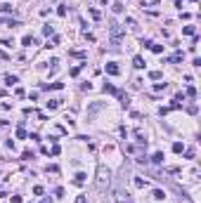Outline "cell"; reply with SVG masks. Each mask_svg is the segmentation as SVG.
Returning a JSON list of instances; mask_svg holds the SVG:
<instances>
[{"mask_svg": "<svg viewBox=\"0 0 201 203\" xmlns=\"http://www.w3.org/2000/svg\"><path fill=\"white\" fill-rule=\"evenodd\" d=\"M149 78H152V80H159V78H161V71H152Z\"/></svg>", "mask_w": 201, "mask_h": 203, "instance_id": "17", "label": "cell"}, {"mask_svg": "<svg viewBox=\"0 0 201 203\" xmlns=\"http://www.w3.org/2000/svg\"><path fill=\"white\" fill-rule=\"evenodd\" d=\"M22 43H24V47H31V45L35 43V38H33V35H24V40H22Z\"/></svg>", "mask_w": 201, "mask_h": 203, "instance_id": "4", "label": "cell"}, {"mask_svg": "<svg viewBox=\"0 0 201 203\" xmlns=\"http://www.w3.org/2000/svg\"><path fill=\"white\" fill-rule=\"evenodd\" d=\"M62 106V99H50L47 102V109H59Z\"/></svg>", "mask_w": 201, "mask_h": 203, "instance_id": "5", "label": "cell"}, {"mask_svg": "<svg viewBox=\"0 0 201 203\" xmlns=\"http://www.w3.org/2000/svg\"><path fill=\"white\" fill-rule=\"evenodd\" d=\"M182 149H185V144H182V142H175V144H173V151H175V154H180Z\"/></svg>", "mask_w": 201, "mask_h": 203, "instance_id": "9", "label": "cell"}, {"mask_svg": "<svg viewBox=\"0 0 201 203\" xmlns=\"http://www.w3.org/2000/svg\"><path fill=\"white\" fill-rule=\"evenodd\" d=\"M135 187H140V189H144V187H147V182H144L142 177H135Z\"/></svg>", "mask_w": 201, "mask_h": 203, "instance_id": "10", "label": "cell"}, {"mask_svg": "<svg viewBox=\"0 0 201 203\" xmlns=\"http://www.w3.org/2000/svg\"><path fill=\"white\" fill-rule=\"evenodd\" d=\"M163 90H166V83H156L154 85V92H163Z\"/></svg>", "mask_w": 201, "mask_h": 203, "instance_id": "12", "label": "cell"}, {"mask_svg": "<svg viewBox=\"0 0 201 203\" xmlns=\"http://www.w3.org/2000/svg\"><path fill=\"white\" fill-rule=\"evenodd\" d=\"M149 47H152V50H154V52H156V54H161V52H163V45H154V43H152V45H149Z\"/></svg>", "mask_w": 201, "mask_h": 203, "instance_id": "15", "label": "cell"}, {"mask_svg": "<svg viewBox=\"0 0 201 203\" xmlns=\"http://www.w3.org/2000/svg\"><path fill=\"white\" fill-rule=\"evenodd\" d=\"M17 137H19V139H24V137H26V132H24V125H19V127H17Z\"/></svg>", "mask_w": 201, "mask_h": 203, "instance_id": "11", "label": "cell"}, {"mask_svg": "<svg viewBox=\"0 0 201 203\" xmlns=\"http://www.w3.org/2000/svg\"><path fill=\"white\" fill-rule=\"evenodd\" d=\"M57 14H59V17H64V14H66V7H64V5H62V7H57Z\"/></svg>", "mask_w": 201, "mask_h": 203, "instance_id": "23", "label": "cell"}, {"mask_svg": "<svg viewBox=\"0 0 201 203\" xmlns=\"http://www.w3.org/2000/svg\"><path fill=\"white\" fill-rule=\"evenodd\" d=\"M106 184H109V170L99 168V170H97V187H99V189H104Z\"/></svg>", "mask_w": 201, "mask_h": 203, "instance_id": "1", "label": "cell"}, {"mask_svg": "<svg viewBox=\"0 0 201 203\" xmlns=\"http://www.w3.org/2000/svg\"><path fill=\"white\" fill-rule=\"evenodd\" d=\"M163 196H166V194H163L161 189H156V191H154V198H156V201H163Z\"/></svg>", "mask_w": 201, "mask_h": 203, "instance_id": "13", "label": "cell"}, {"mask_svg": "<svg viewBox=\"0 0 201 203\" xmlns=\"http://www.w3.org/2000/svg\"><path fill=\"white\" fill-rule=\"evenodd\" d=\"M14 83H19L17 76H5V85H14Z\"/></svg>", "mask_w": 201, "mask_h": 203, "instance_id": "6", "label": "cell"}, {"mask_svg": "<svg viewBox=\"0 0 201 203\" xmlns=\"http://www.w3.org/2000/svg\"><path fill=\"white\" fill-rule=\"evenodd\" d=\"M33 194H35V196L43 194V187H40V184H35V187H33Z\"/></svg>", "mask_w": 201, "mask_h": 203, "instance_id": "20", "label": "cell"}, {"mask_svg": "<svg viewBox=\"0 0 201 203\" xmlns=\"http://www.w3.org/2000/svg\"><path fill=\"white\" fill-rule=\"evenodd\" d=\"M0 12H14L12 5H0Z\"/></svg>", "mask_w": 201, "mask_h": 203, "instance_id": "18", "label": "cell"}, {"mask_svg": "<svg viewBox=\"0 0 201 203\" xmlns=\"http://www.w3.org/2000/svg\"><path fill=\"white\" fill-rule=\"evenodd\" d=\"M76 203H88V201H85V196H78V198H76Z\"/></svg>", "mask_w": 201, "mask_h": 203, "instance_id": "24", "label": "cell"}, {"mask_svg": "<svg viewBox=\"0 0 201 203\" xmlns=\"http://www.w3.org/2000/svg\"><path fill=\"white\" fill-rule=\"evenodd\" d=\"M74 182H76V184H83V182H85V175H83V173H78V175H76V179H74Z\"/></svg>", "mask_w": 201, "mask_h": 203, "instance_id": "16", "label": "cell"}, {"mask_svg": "<svg viewBox=\"0 0 201 203\" xmlns=\"http://www.w3.org/2000/svg\"><path fill=\"white\" fill-rule=\"evenodd\" d=\"M111 10H114V12H123V5H121V3H114Z\"/></svg>", "mask_w": 201, "mask_h": 203, "instance_id": "19", "label": "cell"}, {"mask_svg": "<svg viewBox=\"0 0 201 203\" xmlns=\"http://www.w3.org/2000/svg\"><path fill=\"white\" fill-rule=\"evenodd\" d=\"M152 161H154V163H163V151H156V154L152 156Z\"/></svg>", "mask_w": 201, "mask_h": 203, "instance_id": "8", "label": "cell"}, {"mask_svg": "<svg viewBox=\"0 0 201 203\" xmlns=\"http://www.w3.org/2000/svg\"><path fill=\"white\" fill-rule=\"evenodd\" d=\"M118 71H121V69H118L116 64H106V73H109V76H118Z\"/></svg>", "mask_w": 201, "mask_h": 203, "instance_id": "3", "label": "cell"}, {"mask_svg": "<svg viewBox=\"0 0 201 203\" xmlns=\"http://www.w3.org/2000/svg\"><path fill=\"white\" fill-rule=\"evenodd\" d=\"M54 196L62 198V196H64V189H62V187H57V189H54Z\"/></svg>", "mask_w": 201, "mask_h": 203, "instance_id": "21", "label": "cell"}, {"mask_svg": "<svg viewBox=\"0 0 201 203\" xmlns=\"http://www.w3.org/2000/svg\"><path fill=\"white\" fill-rule=\"evenodd\" d=\"M182 31H185L187 35H194V26H185V28H182Z\"/></svg>", "mask_w": 201, "mask_h": 203, "instance_id": "22", "label": "cell"}, {"mask_svg": "<svg viewBox=\"0 0 201 203\" xmlns=\"http://www.w3.org/2000/svg\"><path fill=\"white\" fill-rule=\"evenodd\" d=\"M43 33H45V35H52V33H54V28H52L50 24H45V28H43Z\"/></svg>", "mask_w": 201, "mask_h": 203, "instance_id": "14", "label": "cell"}, {"mask_svg": "<svg viewBox=\"0 0 201 203\" xmlns=\"http://www.w3.org/2000/svg\"><path fill=\"white\" fill-rule=\"evenodd\" d=\"M121 35H123V28H121L118 24H114V26H111V38H114V43L121 38Z\"/></svg>", "mask_w": 201, "mask_h": 203, "instance_id": "2", "label": "cell"}, {"mask_svg": "<svg viewBox=\"0 0 201 203\" xmlns=\"http://www.w3.org/2000/svg\"><path fill=\"white\" fill-rule=\"evenodd\" d=\"M133 66H135V69H142V66H144V59H142V57H135V59H133Z\"/></svg>", "mask_w": 201, "mask_h": 203, "instance_id": "7", "label": "cell"}]
</instances>
